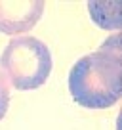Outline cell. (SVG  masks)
<instances>
[{
  "label": "cell",
  "instance_id": "obj_1",
  "mask_svg": "<svg viewBox=\"0 0 122 130\" xmlns=\"http://www.w3.org/2000/svg\"><path fill=\"white\" fill-rule=\"evenodd\" d=\"M69 92L86 109H109L122 98L120 35H113L101 48L76 61L69 71Z\"/></svg>",
  "mask_w": 122,
  "mask_h": 130
},
{
  "label": "cell",
  "instance_id": "obj_2",
  "mask_svg": "<svg viewBox=\"0 0 122 130\" xmlns=\"http://www.w3.org/2000/svg\"><path fill=\"white\" fill-rule=\"evenodd\" d=\"M52 52L42 40L31 35L13 37L0 56V71L10 88L36 90L52 75Z\"/></svg>",
  "mask_w": 122,
  "mask_h": 130
},
{
  "label": "cell",
  "instance_id": "obj_3",
  "mask_svg": "<svg viewBox=\"0 0 122 130\" xmlns=\"http://www.w3.org/2000/svg\"><path fill=\"white\" fill-rule=\"evenodd\" d=\"M44 13V2L40 0H0V32L23 37L29 32Z\"/></svg>",
  "mask_w": 122,
  "mask_h": 130
},
{
  "label": "cell",
  "instance_id": "obj_4",
  "mask_svg": "<svg viewBox=\"0 0 122 130\" xmlns=\"http://www.w3.org/2000/svg\"><path fill=\"white\" fill-rule=\"evenodd\" d=\"M8 105H10V84L6 80L4 73L0 71V121L4 119L6 111H8Z\"/></svg>",
  "mask_w": 122,
  "mask_h": 130
}]
</instances>
